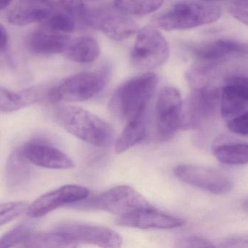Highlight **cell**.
<instances>
[{
  "instance_id": "3",
  "label": "cell",
  "mask_w": 248,
  "mask_h": 248,
  "mask_svg": "<svg viewBox=\"0 0 248 248\" xmlns=\"http://www.w3.org/2000/svg\"><path fill=\"white\" fill-rule=\"evenodd\" d=\"M159 83L156 74L146 72L120 85L109 103L112 114L123 121L143 117L145 110Z\"/></svg>"
},
{
  "instance_id": "26",
  "label": "cell",
  "mask_w": 248,
  "mask_h": 248,
  "mask_svg": "<svg viewBox=\"0 0 248 248\" xmlns=\"http://www.w3.org/2000/svg\"><path fill=\"white\" fill-rule=\"evenodd\" d=\"M33 232L34 229L30 223H24L17 225L0 237V248L22 247Z\"/></svg>"
},
{
  "instance_id": "19",
  "label": "cell",
  "mask_w": 248,
  "mask_h": 248,
  "mask_svg": "<svg viewBox=\"0 0 248 248\" xmlns=\"http://www.w3.org/2000/svg\"><path fill=\"white\" fill-rule=\"evenodd\" d=\"M31 169L29 161L21 153V149H16L7 161L5 180L8 188L17 189L28 181Z\"/></svg>"
},
{
  "instance_id": "14",
  "label": "cell",
  "mask_w": 248,
  "mask_h": 248,
  "mask_svg": "<svg viewBox=\"0 0 248 248\" xmlns=\"http://www.w3.org/2000/svg\"><path fill=\"white\" fill-rule=\"evenodd\" d=\"M248 85L246 77L235 75L226 79L220 91V111L229 120L248 111Z\"/></svg>"
},
{
  "instance_id": "27",
  "label": "cell",
  "mask_w": 248,
  "mask_h": 248,
  "mask_svg": "<svg viewBox=\"0 0 248 248\" xmlns=\"http://www.w3.org/2000/svg\"><path fill=\"white\" fill-rule=\"evenodd\" d=\"M77 21L78 20L68 14L56 12L55 14H51L46 21L47 24V28L49 30L65 34L75 31Z\"/></svg>"
},
{
  "instance_id": "4",
  "label": "cell",
  "mask_w": 248,
  "mask_h": 248,
  "mask_svg": "<svg viewBox=\"0 0 248 248\" xmlns=\"http://www.w3.org/2000/svg\"><path fill=\"white\" fill-rule=\"evenodd\" d=\"M111 73V68L107 64L94 72L86 71L75 74L48 90L47 98L53 104L88 101L107 86Z\"/></svg>"
},
{
  "instance_id": "21",
  "label": "cell",
  "mask_w": 248,
  "mask_h": 248,
  "mask_svg": "<svg viewBox=\"0 0 248 248\" xmlns=\"http://www.w3.org/2000/svg\"><path fill=\"white\" fill-rule=\"evenodd\" d=\"M65 52L67 57L76 63H89L99 57L101 48L95 39L85 36L70 41Z\"/></svg>"
},
{
  "instance_id": "15",
  "label": "cell",
  "mask_w": 248,
  "mask_h": 248,
  "mask_svg": "<svg viewBox=\"0 0 248 248\" xmlns=\"http://www.w3.org/2000/svg\"><path fill=\"white\" fill-rule=\"evenodd\" d=\"M24 157L31 165L52 170H70L75 162L60 149L40 141H30L20 148Z\"/></svg>"
},
{
  "instance_id": "17",
  "label": "cell",
  "mask_w": 248,
  "mask_h": 248,
  "mask_svg": "<svg viewBox=\"0 0 248 248\" xmlns=\"http://www.w3.org/2000/svg\"><path fill=\"white\" fill-rule=\"evenodd\" d=\"M70 41L68 36L47 28L30 33L26 39V46L34 54L50 56L66 51Z\"/></svg>"
},
{
  "instance_id": "18",
  "label": "cell",
  "mask_w": 248,
  "mask_h": 248,
  "mask_svg": "<svg viewBox=\"0 0 248 248\" xmlns=\"http://www.w3.org/2000/svg\"><path fill=\"white\" fill-rule=\"evenodd\" d=\"M47 91L34 86L21 91H14L0 86V111L11 113L37 104L47 98Z\"/></svg>"
},
{
  "instance_id": "30",
  "label": "cell",
  "mask_w": 248,
  "mask_h": 248,
  "mask_svg": "<svg viewBox=\"0 0 248 248\" xmlns=\"http://www.w3.org/2000/svg\"><path fill=\"white\" fill-rule=\"evenodd\" d=\"M228 128L230 131L241 135V136H247L248 133V112L239 114L236 117H233L227 121Z\"/></svg>"
},
{
  "instance_id": "31",
  "label": "cell",
  "mask_w": 248,
  "mask_h": 248,
  "mask_svg": "<svg viewBox=\"0 0 248 248\" xmlns=\"http://www.w3.org/2000/svg\"><path fill=\"white\" fill-rule=\"evenodd\" d=\"M230 14L235 19L248 25V0H234L230 8Z\"/></svg>"
},
{
  "instance_id": "20",
  "label": "cell",
  "mask_w": 248,
  "mask_h": 248,
  "mask_svg": "<svg viewBox=\"0 0 248 248\" xmlns=\"http://www.w3.org/2000/svg\"><path fill=\"white\" fill-rule=\"evenodd\" d=\"M52 11L44 3L23 4L13 9L8 16L10 24L16 26H27L46 21L51 15Z\"/></svg>"
},
{
  "instance_id": "13",
  "label": "cell",
  "mask_w": 248,
  "mask_h": 248,
  "mask_svg": "<svg viewBox=\"0 0 248 248\" xmlns=\"http://www.w3.org/2000/svg\"><path fill=\"white\" fill-rule=\"evenodd\" d=\"M89 194L90 190L82 186H62L43 194L29 204L26 213L31 218H40L63 206L72 205L86 200Z\"/></svg>"
},
{
  "instance_id": "2",
  "label": "cell",
  "mask_w": 248,
  "mask_h": 248,
  "mask_svg": "<svg viewBox=\"0 0 248 248\" xmlns=\"http://www.w3.org/2000/svg\"><path fill=\"white\" fill-rule=\"evenodd\" d=\"M59 125L83 141L107 148L114 143L115 131L102 119L76 106L59 105L54 111Z\"/></svg>"
},
{
  "instance_id": "5",
  "label": "cell",
  "mask_w": 248,
  "mask_h": 248,
  "mask_svg": "<svg viewBox=\"0 0 248 248\" xmlns=\"http://www.w3.org/2000/svg\"><path fill=\"white\" fill-rule=\"evenodd\" d=\"M221 16L217 5L202 0H181L158 16V27L166 31L186 30L216 22Z\"/></svg>"
},
{
  "instance_id": "1",
  "label": "cell",
  "mask_w": 248,
  "mask_h": 248,
  "mask_svg": "<svg viewBox=\"0 0 248 248\" xmlns=\"http://www.w3.org/2000/svg\"><path fill=\"white\" fill-rule=\"evenodd\" d=\"M196 61L187 73V80L194 88L204 86L220 66L248 54L246 43L231 39H218L190 47Z\"/></svg>"
},
{
  "instance_id": "32",
  "label": "cell",
  "mask_w": 248,
  "mask_h": 248,
  "mask_svg": "<svg viewBox=\"0 0 248 248\" xmlns=\"http://www.w3.org/2000/svg\"><path fill=\"white\" fill-rule=\"evenodd\" d=\"M247 236H230L223 239L219 245L222 248H248Z\"/></svg>"
},
{
  "instance_id": "29",
  "label": "cell",
  "mask_w": 248,
  "mask_h": 248,
  "mask_svg": "<svg viewBox=\"0 0 248 248\" xmlns=\"http://www.w3.org/2000/svg\"><path fill=\"white\" fill-rule=\"evenodd\" d=\"M176 247L181 248H214L215 245L202 236H188L178 239Z\"/></svg>"
},
{
  "instance_id": "6",
  "label": "cell",
  "mask_w": 248,
  "mask_h": 248,
  "mask_svg": "<svg viewBox=\"0 0 248 248\" xmlns=\"http://www.w3.org/2000/svg\"><path fill=\"white\" fill-rule=\"evenodd\" d=\"M72 206L102 210L118 216L154 207L145 197L128 186L114 187L90 200H82Z\"/></svg>"
},
{
  "instance_id": "33",
  "label": "cell",
  "mask_w": 248,
  "mask_h": 248,
  "mask_svg": "<svg viewBox=\"0 0 248 248\" xmlns=\"http://www.w3.org/2000/svg\"><path fill=\"white\" fill-rule=\"evenodd\" d=\"M8 34L6 29L0 24V50H4L8 46Z\"/></svg>"
},
{
  "instance_id": "23",
  "label": "cell",
  "mask_w": 248,
  "mask_h": 248,
  "mask_svg": "<svg viewBox=\"0 0 248 248\" xmlns=\"http://www.w3.org/2000/svg\"><path fill=\"white\" fill-rule=\"evenodd\" d=\"M213 156L226 165H242L248 163V146L246 143H232L216 146Z\"/></svg>"
},
{
  "instance_id": "22",
  "label": "cell",
  "mask_w": 248,
  "mask_h": 248,
  "mask_svg": "<svg viewBox=\"0 0 248 248\" xmlns=\"http://www.w3.org/2000/svg\"><path fill=\"white\" fill-rule=\"evenodd\" d=\"M127 125L115 142V151L121 154L143 140L146 134V124L143 117L127 122Z\"/></svg>"
},
{
  "instance_id": "9",
  "label": "cell",
  "mask_w": 248,
  "mask_h": 248,
  "mask_svg": "<svg viewBox=\"0 0 248 248\" xmlns=\"http://www.w3.org/2000/svg\"><path fill=\"white\" fill-rule=\"evenodd\" d=\"M52 229L62 235L71 248L89 244L101 248H116L123 244V239L118 233L104 226L66 220L58 223Z\"/></svg>"
},
{
  "instance_id": "11",
  "label": "cell",
  "mask_w": 248,
  "mask_h": 248,
  "mask_svg": "<svg viewBox=\"0 0 248 248\" xmlns=\"http://www.w3.org/2000/svg\"><path fill=\"white\" fill-rule=\"evenodd\" d=\"M184 103L181 93L172 86L165 87L158 96L156 105V130L159 139H172L182 123Z\"/></svg>"
},
{
  "instance_id": "24",
  "label": "cell",
  "mask_w": 248,
  "mask_h": 248,
  "mask_svg": "<svg viewBox=\"0 0 248 248\" xmlns=\"http://www.w3.org/2000/svg\"><path fill=\"white\" fill-rule=\"evenodd\" d=\"M164 0H114L113 6L128 16L141 17L160 8Z\"/></svg>"
},
{
  "instance_id": "7",
  "label": "cell",
  "mask_w": 248,
  "mask_h": 248,
  "mask_svg": "<svg viewBox=\"0 0 248 248\" xmlns=\"http://www.w3.org/2000/svg\"><path fill=\"white\" fill-rule=\"evenodd\" d=\"M169 55L165 37L157 30L147 26L138 31L130 61L133 67L139 70H153L164 64Z\"/></svg>"
},
{
  "instance_id": "28",
  "label": "cell",
  "mask_w": 248,
  "mask_h": 248,
  "mask_svg": "<svg viewBox=\"0 0 248 248\" xmlns=\"http://www.w3.org/2000/svg\"><path fill=\"white\" fill-rule=\"evenodd\" d=\"M28 206L26 202H10L0 204V226L27 213Z\"/></svg>"
},
{
  "instance_id": "16",
  "label": "cell",
  "mask_w": 248,
  "mask_h": 248,
  "mask_svg": "<svg viewBox=\"0 0 248 248\" xmlns=\"http://www.w3.org/2000/svg\"><path fill=\"white\" fill-rule=\"evenodd\" d=\"M116 223L137 229H171L184 226L185 220L152 207L118 216Z\"/></svg>"
},
{
  "instance_id": "8",
  "label": "cell",
  "mask_w": 248,
  "mask_h": 248,
  "mask_svg": "<svg viewBox=\"0 0 248 248\" xmlns=\"http://www.w3.org/2000/svg\"><path fill=\"white\" fill-rule=\"evenodd\" d=\"M220 108V90L206 85L194 88L183 107L181 126L201 129L214 119Z\"/></svg>"
},
{
  "instance_id": "25",
  "label": "cell",
  "mask_w": 248,
  "mask_h": 248,
  "mask_svg": "<svg viewBox=\"0 0 248 248\" xmlns=\"http://www.w3.org/2000/svg\"><path fill=\"white\" fill-rule=\"evenodd\" d=\"M42 2L52 11L68 14L82 24L86 10L83 0H42Z\"/></svg>"
},
{
  "instance_id": "12",
  "label": "cell",
  "mask_w": 248,
  "mask_h": 248,
  "mask_svg": "<svg viewBox=\"0 0 248 248\" xmlns=\"http://www.w3.org/2000/svg\"><path fill=\"white\" fill-rule=\"evenodd\" d=\"M180 181L215 194H225L232 191L233 182L220 171L201 165L183 164L174 170Z\"/></svg>"
},
{
  "instance_id": "35",
  "label": "cell",
  "mask_w": 248,
  "mask_h": 248,
  "mask_svg": "<svg viewBox=\"0 0 248 248\" xmlns=\"http://www.w3.org/2000/svg\"><path fill=\"white\" fill-rule=\"evenodd\" d=\"M204 2H210V1H227V0H202Z\"/></svg>"
},
{
  "instance_id": "10",
  "label": "cell",
  "mask_w": 248,
  "mask_h": 248,
  "mask_svg": "<svg viewBox=\"0 0 248 248\" xmlns=\"http://www.w3.org/2000/svg\"><path fill=\"white\" fill-rule=\"evenodd\" d=\"M82 24L117 41L129 38L138 31L137 24L130 16L117 11L113 5L85 10Z\"/></svg>"
},
{
  "instance_id": "34",
  "label": "cell",
  "mask_w": 248,
  "mask_h": 248,
  "mask_svg": "<svg viewBox=\"0 0 248 248\" xmlns=\"http://www.w3.org/2000/svg\"><path fill=\"white\" fill-rule=\"evenodd\" d=\"M11 0H0V11L5 9L11 4Z\"/></svg>"
}]
</instances>
